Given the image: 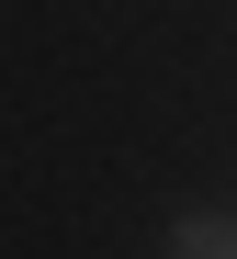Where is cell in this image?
<instances>
[{
    "instance_id": "cell-1",
    "label": "cell",
    "mask_w": 237,
    "mask_h": 259,
    "mask_svg": "<svg viewBox=\"0 0 237 259\" xmlns=\"http://www.w3.org/2000/svg\"><path fill=\"white\" fill-rule=\"evenodd\" d=\"M170 259H237V237L215 226V214H192V226H181V248H170Z\"/></svg>"
}]
</instances>
